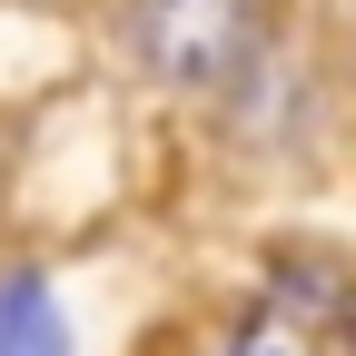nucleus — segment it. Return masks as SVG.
I'll use <instances>...</instances> for the list:
<instances>
[{
  "mask_svg": "<svg viewBox=\"0 0 356 356\" xmlns=\"http://www.w3.org/2000/svg\"><path fill=\"white\" fill-rule=\"evenodd\" d=\"M218 356H356V297L327 267H277L228 317Z\"/></svg>",
  "mask_w": 356,
  "mask_h": 356,
  "instance_id": "f03ea898",
  "label": "nucleus"
},
{
  "mask_svg": "<svg viewBox=\"0 0 356 356\" xmlns=\"http://www.w3.org/2000/svg\"><path fill=\"white\" fill-rule=\"evenodd\" d=\"M129 50L168 89H228L267 50V0H129Z\"/></svg>",
  "mask_w": 356,
  "mask_h": 356,
  "instance_id": "f257e3e1",
  "label": "nucleus"
},
{
  "mask_svg": "<svg viewBox=\"0 0 356 356\" xmlns=\"http://www.w3.org/2000/svg\"><path fill=\"white\" fill-rule=\"evenodd\" d=\"M0 356H60V327H50V297L40 287L0 297Z\"/></svg>",
  "mask_w": 356,
  "mask_h": 356,
  "instance_id": "7ed1b4c3",
  "label": "nucleus"
}]
</instances>
